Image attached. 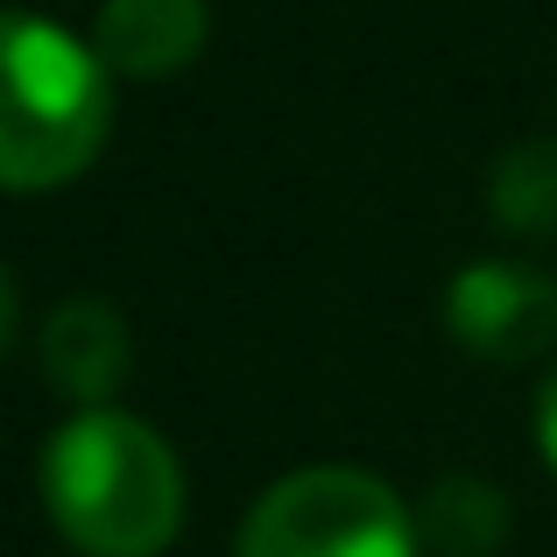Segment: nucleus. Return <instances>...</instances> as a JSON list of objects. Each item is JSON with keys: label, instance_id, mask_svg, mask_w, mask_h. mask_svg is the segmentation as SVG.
<instances>
[{"label": "nucleus", "instance_id": "nucleus-9", "mask_svg": "<svg viewBox=\"0 0 557 557\" xmlns=\"http://www.w3.org/2000/svg\"><path fill=\"white\" fill-rule=\"evenodd\" d=\"M536 445H544V466L557 473V374L544 381V395H536Z\"/></svg>", "mask_w": 557, "mask_h": 557}, {"label": "nucleus", "instance_id": "nucleus-4", "mask_svg": "<svg viewBox=\"0 0 557 557\" xmlns=\"http://www.w3.org/2000/svg\"><path fill=\"white\" fill-rule=\"evenodd\" d=\"M445 332L473 360L522 368L557 339V283L530 261H473L445 289Z\"/></svg>", "mask_w": 557, "mask_h": 557}, {"label": "nucleus", "instance_id": "nucleus-2", "mask_svg": "<svg viewBox=\"0 0 557 557\" xmlns=\"http://www.w3.org/2000/svg\"><path fill=\"white\" fill-rule=\"evenodd\" d=\"M113 135V71L57 22L0 8V190H57Z\"/></svg>", "mask_w": 557, "mask_h": 557}, {"label": "nucleus", "instance_id": "nucleus-10", "mask_svg": "<svg viewBox=\"0 0 557 557\" xmlns=\"http://www.w3.org/2000/svg\"><path fill=\"white\" fill-rule=\"evenodd\" d=\"M14 318H22V297H14V275L0 269V354H8V339H14Z\"/></svg>", "mask_w": 557, "mask_h": 557}, {"label": "nucleus", "instance_id": "nucleus-7", "mask_svg": "<svg viewBox=\"0 0 557 557\" xmlns=\"http://www.w3.org/2000/svg\"><path fill=\"white\" fill-rule=\"evenodd\" d=\"M487 205H494V226L508 233H530V240L557 233V141L508 149L487 177Z\"/></svg>", "mask_w": 557, "mask_h": 557}, {"label": "nucleus", "instance_id": "nucleus-5", "mask_svg": "<svg viewBox=\"0 0 557 557\" xmlns=\"http://www.w3.org/2000/svg\"><path fill=\"white\" fill-rule=\"evenodd\" d=\"M212 14L205 0H99L92 50L121 78H177L198 64Z\"/></svg>", "mask_w": 557, "mask_h": 557}, {"label": "nucleus", "instance_id": "nucleus-6", "mask_svg": "<svg viewBox=\"0 0 557 557\" xmlns=\"http://www.w3.org/2000/svg\"><path fill=\"white\" fill-rule=\"evenodd\" d=\"M42 368H50V381L71 395V403L113 409V388H121L127 368H135V346H127L121 311L99 304V297L57 304L50 325H42Z\"/></svg>", "mask_w": 557, "mask_h": 557}, {"label": "nucleus", "instance_id": "nucleus-1", "mask_svg": "<svg viewBox=\"0 0 557 557\" xmlns=\"http://www.w3.org/2000/svg\"><path fill=\"white\" fill-rule=\"evenodd\" d=\"M42 508L78 557H156L184 530V466L141 417L78 409L42 451Z\"/></svg>", "mask_w": 557, "mask_h": 557}, {"label": "nucleus", "instance_id": "nucleus-3", "mask_svg": "<svg viewBox=\"0 0 557 557\" xmlns=\"http://www.w3.org/2000/svg\"><path fill=\"white\" fill-rule=\"evenodd\" d=\"M417 516L354 466L275 480L240 522V557H417Z\"/></svg>", "mask_w": 557, "mask_h": 557}, {"label": "nucleus", "instance_id": "nucleus-8", "mask_svg": "<svg viewBox=\"0 0 557 557\" xmlns=\"http://www.w3.org/2000/svg\"><path fill=\"white\" fill-rule=\"evenodd\" d=\"M508 530V508L487 480H437L417 516V544H437L451 557H487Z\"/></svg>", "mask_w": 557, "mask_h": 557}]
</instances>
